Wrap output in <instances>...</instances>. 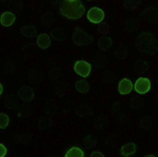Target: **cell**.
<instances>
[{
	"label": "cell",
	"instance_id": "38",
	"mask_svg": "<svg viewBox=\"0 0 158 157\" xmlns=\"http://www.w3.org/2000/svg\"><path fill=\"white\" fill-rule=\"evenodd\" d=\"M0 88H1V91H0V94H2V92H3V85H0Z\"/></svg>",
	"mask_w": 158,
	"mask_h": 157
},
{
	"label": "cell",
	"instance_id": "16",
	"mask_svg": "<svg viewBox=\"0 0 158 157\" xmlns=\"http://www.w3.org/2000/svg\"><path fill=\"white\" fill-rule=\"evenodd\" d=\"M154 125H155V121L151 116H144L140 120V126L142 129H144V130H151L153 126H154Z\"/></svg>",
	"mask_w": 158,
	"mask_h": 157
},
{
	"label": "cell",
	"instance_id": "12",
	"mask_svg": "<svg viewBox=\"0 0 158 157\" xmlns=\"http://www.w3.org/2000/svg\"><path fill=\"white\" fill-rule=\"evenodd\" d=\"M37 45L38 48L42 50H45L51 45V37L48 34H40L37 37Z\"/></svg>",
	"mask_w": 158,
	"mask_h": 157
},
{
	"label": "cell",
	"instance_id": "33",
	"mask_svg": "<svg viewBox=\"0 0 158 157\" xmlns=\"http://www.w3.org/2000/svg\"><path fill=\"white\" fill-rule=\"evenodd\" d=\"M103 79H104V81H106V83H111L112 81H114V80H115V75H114L112 72H106V73H104Z\"/></svg>",
	"mask_w": 158,
	"mask_h": 157
},
{
	"label": "cell",
	"instance_id": "28",
	"mask_svg": "<svg viewBox=\"0 0 158 157\" xmlns=\"http://www.w3.org/2000/svg\"><path fill=\"white\" fill-rule=\"evenodd\" d=\"M93 61L97 68H102L106 64V58H104L102 55H97V56L94 57Z\"/></svg>",
	"mask_w": 158,
	"mask_h": 157
},
{
	"label": "cell",
	"instance_id": "18",
	"mask_svg": "<svg viewBox=\"0 0 158 157\" xmlns=\"http://www.w3.org/2000/svg\"><path fill=\"white\" fill-rule=\"evenodd\" d=\"M148 69H149V63L142 59H139L138 61H136L134 64V70L138 73H141V74L146 73Z\"/></svg>",
	"mask_w": 158,
	"mask_h": 157
},
{
	"label": "cell",
	"instance_id": "5",
	"mask_svg": "<svg viewBox=\"0 0 158 157\" xmlns=\"http://www.w3.org/2000/svg\"><path fill=\"white\" fill-rule=\"evenodd\" d=\"M134 89L138 94H146V93L150 91V89H151V81L148 78L140 77L135 82Z\"/></svg>",
	"mask_w": 158,
	"mask_h": 157
},
{
	"label": "cell",
	"instance_id": "1",
	"mask_svg": "<svg viewBox=\"0 0 158 157\" xmlns=\"http://www.w3.org/2000/svg\"><path fill=\"white\" fill-rule=\"evenodd\" d=\"M136 47L144 54L154 55L158 52V40L151 32H143L137 37Z\"/></svg>",
	"mask_w": 158,
	"mask_h": 157
},
{
	"label": "cell",
	"instance_id": "9",
	"mask_svg": "<svg viewBox=\"0 0 158 157\" xmlns=\"http://www.w3.org/2000/svg\"><path fill=\"white\" fill-rule=\"evenodd\" d=\"M132 90H133V83H132L131 80L128 79V78H123V79L120 80V82L118 85V91L120 94H130Z\"/></svg>",
	"mask_w": 158,
	"mask_h": 157
},
{
	"label": "cell",
	"instance_id": "17",
	"mask_svg": "<svg viewBox=\"0 0 158 157\" xmlns=\"http://www.w3.org/2000/svg\"><path fill=\"white\" fill-rule=\"evenodd\" d=\"M75 88L81 94H86L90 91V85L85 80H77L75 83Z\"/></svg>",
	"mask_w": 158,
	"mask_h": 157
},
{
	"label": "cell",
	"instance_id": "15",
	"mask_svg": "<svg viewBox=\"0 0 158 157\" xmlns=\"http://www.w3.org/2000/svg\"><path fill=\"white\" fill-rule=\"evenodd\" d=\"M138 27H139V21L137 19L131 18L124 22V29L128 32H135L138 30Z\"/></svg>",
	"mask_w": 158,
	"mask_h": 157
},
{
	"label": "cell",
	"instance_id": "20",
	"mask_svg": "<svg viewBox=\"0 0 158 157\" xmlns=\"http://www.w3.org/2000/svg\"><path fill=\"white\" fill-rule=\"evenodd\" d=\"M96 143H97V139H96V137L94 135H92V134L86 135L85 139H83V145H85V148L92 149L93 147L96 146Z\"/></svg>",
	"mask_w": 158,
	"mask_h": 157
},
{
	"label": "cell",
	"instance_id": "19",
	"mask_svg": "<svg viewBox=\"0 0 158 157\" xmlns=\"http://www.w3.org/2000/svg\"><path fill=\"white\" fill-rule=\"evenodd\" d=\"M140 0H122V6L127 10H136L140 6Z\"/></svg>",
	"mask_w": 158,
	"mask_h": 157
},
{
	"label": "cell",
	"instance_id": "37",
	"mask_svg": "<svg viewBox=\"0 0 158 157\" xmlns=\"http://www.w3.org/2000/svg\"><path fill=\"white\" fill-rule=\"evenodd\" d=\"M146 157H155V155H153V154H147Z\"/></svg>",
	"mask_w": 158,
	"mask_h": 157
},
{
	"label": "cell",
	"instance_id": "13",
	"mask_svg": "<svg viewBox=\"0 0 158 157\" xmlns=\"http://www.w3.org/2000/svg\"><path fill=\"white\" fill-rule=\"evenodd\" d=\"M20 32L23 36L27 38H34L37 36V30L34 25L29 24V25H24L20 29Z\"/></svg>",
	"mask_w": 158,
	"mask_h": 157
},
{
	"label": "cell",
	"instance_id": "39",
	"mask_svg": "<svg viewBox=\"0 0 158 157\" xmlns=\"http://www.w3.org/2000/svg\"><path fill=\"white\" fill-rule=\"evenodd\" d=\"M70 1H76V0H70Z\"/></svg>",
	"mask_w": 158,
	"mask_h": 157
},
{
	"label": "cell",
	"instance_id": "25",
	"mask_svg": "<svg viewBox=\"0 0 158 157\" xmlns=\"http://www.w3.org/2000/svg\"><path fill=\"white\" fill-rule=\"evenodd\" d=\"M31 108L27 107V105H20V107L17 108V115H18V117H27V116H30L31 114Z\"/></svg>",
	"mask_w": 158,
	"mask_h": 157
},
{
	"label": "cell",
	"instance_id": "40",
	"mask_svg": "<svg viewBox=\"0 0 158 157\" xmlns=\"http://www.w3.org/2000/svg\"><path fill=\"white\" fill-rule=\"evenodd\" d=\"M88 1H93V0H88Z\"/></svg>",
	"mask_w": 158,
	"mask_h": 157
},
{
	"label": "cell",
	"instance_id": "21",
	"mask_svg": "<svg viewBox=\"0 0 158 157\" xmlns=\"http://www.w3.org/2000/svg\"><path fill=\"white\" fill-rule=\"evenodd\" d=\"M130 105H131L132 109L138 110V109H140L143 105V98L139 97V96H133L131 101H130Z\"/></svg>",
	"mask_w": 158,
	"mask_h": 157
},
{
	"label": "cell",
	"instance_id": "23",
	"mask_svg": "<svg viewBox=\"0 0 158 157\" xmlns=\"http://www.w3.org/2000/svg\"><path fill=\"white\" fill-rule=\"evenodd\" d=\"M40 22H41L43 25H51L55 22V18H54V16H53L52 13L48 12L42 15L41 19H40Z\"/></svg>",
	"mask_w": 158,
	"mask_h": 157
},
{
	"label": "cell",
	"instance_id": "26",
	"mask_svg": "<svg viewBox=\"0 0 158 157\" xmlns=\"http://www.w3.org/2000/svg\"><path fill=\"white\" fill-rule=\"evenodd\" d=\"M53 126V121L51 120L50 117H47V116H43L39 119V126L43 130H45V129H49L51 126Z\"/></svg>",
	"mask_w": 158,
	"mask_h": 157
},
{
	"label": "cell",
	"instance_id": "6",
	"mask_svg": "<svg viewBox=\"0 0 158 157\" xmlns=\"http://www.w3.org/2000/svg\"><path fill=\"white\" fill-rule=\"evenodd\" d=\"M91 64L89 62L85 61V60H79L74 65V71L76 74L82 76V77H88L91 73Z\"/></svg>",
	"mask_w": 158,
	"mask_h": 157
},
{
	"label": "cell",
	"instance_id": "29",
	"mask_svg": "<svg viewBox=\"0 0 158 157\" xmlns=\"http://www.w3.org/2000/svg\"><path fill=\"white\" fill-rule=\"evenodd\" d=\"M10 122V117L4 113H0V128L6 129Z\"/></svg>",
	"mask_w": 158,
	"mask_h": 157
},
{
	"label": "cell",
	"instance_id": "35",
	"mask_svg": "<svg viewBox=\"0 0 158 157\" xmlns=\"http://www.w3.org/2000/svg\"><path fill=\"white\" fill-rule=\"evenodd\" d=\"M104 155L102 153H100V152H93V153L91 154V157H103Z\"/></svg>",
	"mask_w": 158,
	"mask_h": 157
},
{
	"label": "cell",
	"instance_id": "36",
	"mask_svg": "<svg viewBox=\"0 0 158 157\" xmlns=\"http://www.w3.org/2000/svg\"><path fill=\"white\" fill-rule=\"evenodd\" d=\"M49 1L51 2L52 4H58V3H61L62 2V0H49Z\"/></svg>",
	"mask_w": 158,
	"mask_h": 157
},
{
	"label": "cell",
	"instance_id": "4",
	"mask_svg": "<svg viewBox=\"0 0 158 157\" xmlns=\"http://www.w3.org/2000/svg\"><path fill=\"white\" fill-rule=\"evenodd\" d=\"M86 16H88V19L90 20L92 23L99 24L104 19V12L101 9H99V7L94 6L89 10Z\"/></svg>",
	"mask_w": 158,
	"mask_h": 157
},
{
	"label": "cell",
	"instance_id": "8",
	"mask_svg": "<svg viewBox=\"0 0 158 157\" xmlns=\"http://www.w3.org/2000/svg\"><path fill=\"white\" fill-rule=\"evenodd\" d=\"M141 16L146 21L150 23H156L158 22V10L155 6H150L142 11Z\"/></svg>",
	"mask_w": 158,
	"mask_h": 157
},
{
	"label": "cell",
	"instance_id": "22",
	"mask_svg": "<svg viewBox=\"0 0 158 157\" xmlns=\"http://www.w3.org/2000/svg\"><path fill=\"white\" fill-rule=\"evenodd\" d=\"M83 156H85L83 151L80 148H77V147L71 148L67 152V154H65V157H83Z\"/></svg>",
	"mask_w": 158,
	"mask_h": 157
},
{
	"label": "cell",
	"instance_id": "31",
	"mask_svg": "<svg viewBox=\"0 0 158 157\" xmlns=\"http://www.w3.org/2000/svg\"><path fill=\"white\" fill-rule=\"evenodd\" d=\"M10 7H11L12 10H14V11H20V10L22 9V3L21 2H19L18 0H11L10 1Z\"/></svg>",
	"mask_w": 158,
	"mask_h": 157
},
{
	"label": "cell",
	"instance_id": "3",
	"mask_svg": "<svg viewBox=\"0 0 158 157\" xmlns=\"http://www.w3.org/2000/svg\"><path fill=\"white\" fill-rule=\"evenodd\" d=\"M72 39H73L74 43L76 45H78V47H85V45L90 44L94 41V37L89 35L88 33L85 32L79 27H74Z\"/></svg>",
	"mask_w": 158,
	"mask_h": 157
},
{
	"label": "cell",
	"instance_id": "2",
	"mask_svg": "<svg viewBox=\"0 0 158 157\" xmlns=\"http://www.w3.org/2000/svg\"><path fill=\"white\" fill-rule=\"evenodd\" d=\"M59 11L61 15L69 19H79L85 13V7L79 0L70 1V0H62L60 3Z\"/></svg>",
	"mask_w": 158,
	"mask_h": 157
},
{
	"label": "cell",
	"instance_id": "27",
	"mask_svg": "<svg viewBox=\"0 0 158 157\" xmlns=\"http://www.w3.org/2000/svg\"><path fill=\"white\" fill-rule=\"evenodd\" d=\"M6 109H9V110H15V109H17L19 107L18 101L15 99L14 96H9V97H7V99L6 101Z\"/></svg>",
	"mask_w": 158,
	"mask_h": 157
},
{
	"label": "cell",
	"instance_id": "34",
	"mask_svg": "<svg viewBox=\"0 0 158 157\" xmlns=\"http://www.w3.org/2000/svg\"><path fill=\"white\" fill-rule=\"evenodd\" d=\"M0 149H1V152H0V156H1V157L6 156L7 150H6V147H4V145H2V143H1V145H0Z\"/></svg>",
	"mask_w": 158,
	"mask_h": 157
},
{
	"label": "cell",
	"instance_id": "32",
	"mask_svg": "<svg viewBox=\"0 0 158 157\" xmlns=\"http://www.w3.org/2000/svg\"><path fill=\"white\" fill-rule=\"evenodd\" d=\"M115 55L118 57V59H124L128 56V51H127L126 48H120L115 52Z\"/></svg>",
	"mask_w": 158,
	"mask_h": 157
},
{
	"label": "cell",
	"instance_id": "7",
	"mask_svg": "<svg viewBox=\"0 0 158 157\" xmlns=\"http://www.w3.org/2000/svg\"><path fill=\"white\" fill-rule=\"evenodd\" d=\"M18 96L23 102H30V101L34 100L35 92L33 88L29 87V85H23L18 90Z\"/></svg>",
	"mask_w": 158,
	"mask_h": 157
},
{
	"label": "cell",
	"instance_id": "14",
	"mask_svg": "<svg viewBox=\"0 0 158 157\" xmlns=\"http://www.w3.org/2000/svg\"><path fill=\"white\" fill-rule=\"evenodd\" d=\"M112 44H113V40H112V38L106 36V35L101 36L98 39V47H99V49L102 50V51H108L110 48H111Z\"/></svg>",
	"mask_w": 158,
	"mask_h": 157
},
{
	"label": "cell",
	"instance_id": "10",
	"mask_svg": "<svg viewBox=\"0 0 158 157\" xmlns=\"http://www.w3.org/2000/svg\"><path fill=\"white\" fill-rule=\"evenodd\" d=\"M15 20H16V15L12 12L2 13L1 17H0V22L3 27H11Z\"/></svg>",
	"mask_w": 158,
	"mask_h": 157
},
{
	"label": "cell",
	"instance_id": "24",
	"mask_svg": "<svg viewBox=\"0 0 158 157\" xmlns=\"http://www.w3.org/2000/svg\"><path fill=\"white\" fill-rule=\"evenodd\" d=\"M51 37L54 38L56 41H62L63 39H64V33L61 29H53L51 30Z\"/></svg>",
	"mask_w": 158,
	"mask_h": 157
},
{
	"label": "cell",
	"instance_id": "30",
	"mask_svg": "<svg viewBox=\"0 0 158 157\" xmlns=\"http://www.w3.org/2000/svg\"><path fill=\"white\" fill-rule=\"evenodd\" d=\"M110 29H111L110 25L108 23H106V22H100V23L98 24V32L102 35L108 34V33L110 32Z\"/></svg>",
	"mask_w": 158,
	"mask_h": 157
},
{
	"label": "cell",
	"instance_id": "11",
	"mask_svg": "<svg viewBox=\"0 0 158 157\" xmlns=\"http://www.w3.org/2000/svg\"><path fill=\"white\" fill-rule=\"evenodd\" d=\"M136 150H137V147L134 143H126V145H123L121 147L120 153H121L122 156L129 157V156L134 155Z\"/></svg>",
	"mask_w": 158,
	"mask_h": 157
}]
</instances>
